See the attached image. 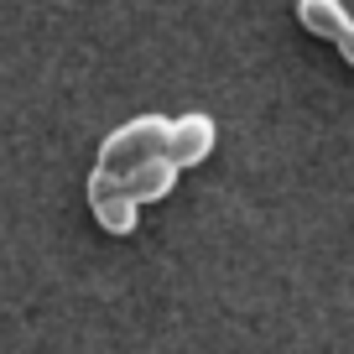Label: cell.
Wrapping results in <instances>:
<instances>
[{"label": "cell", "mask_w": 354, "mask_h": 354, "mask_svg": "<svg viewBox=\"0 0 354 354\" xmlns=\"http://www.w3.org/2000/svg\"><path fill=\"white\" fill-rule=\"evenodd\" d=\"M162 151H167V120H162V115H141V120H131V125H120V131L104 136L100 172L125 177L131 167H141L146 156H162Z\"/></svg>", "instance_id": "6da1fadb"}, {"label": "cell", "mask_w": 354, "mask_h": 354, "mask_svg": "<svg viewBox=\"0 0 354 354\" xmlns=\"http://www.w3.org/2000/svg\"><path fill=\"white\" fill-rule=\"evenodd\" d=\"M88 209H94V219H100L110 234H136V214H141V203L125 193L120 177L100 172V167L88 172Z\"/></svg>", "instance_id": "7a4b0ae2"}, {"label": "cell", "mask_w": 354, "mask_h": 354, "mask_svg": "<svg viewBox=\"0 0 354 354\" xmlns=\"http://www.w3.org/2000/svg\"><path fill=\"white\" fill-rule=\"evenodd\" d=\"M214 151V120L209 115H183V120H167V156L172 167H198Z\"/></svg>", "instance_id": "3957f363"}, {"label": "cell", "mask_w": 354, "mask_h": 354, "mask_svg": "<svg viewBox=\"0 0 354 354\" xmlns=\"http://www.w3.org/2000/svg\"><path fill=\"white\" fill-rule=\"evenodd\" d=\"M297 21L313 37H323V42H339L344 57L354 63V16L344 11L339 0H297Z\"/></svg>", "instance_id": "277c9868"}, {"label": "cell", "mask_w": 354, "mask_h": 354, "mask_svg": "<svg viewBox=\"0 0 354 354\" xmlns=\"http://www.w3.org/2000/svg\"><path fill=\"white\" fill-rule=\"evenodd\" d=\"M120 183H125V193H131L136 203H156V198H167V193H172L177 167H172V156L162 151V156H146L141 167H131Z\"/></svg>", "instance_id": "5b68a950"}]
</instances>
